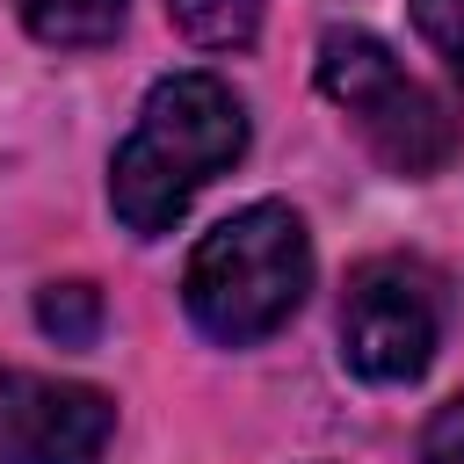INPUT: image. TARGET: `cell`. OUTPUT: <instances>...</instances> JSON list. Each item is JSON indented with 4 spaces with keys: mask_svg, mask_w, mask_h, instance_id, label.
Here are the masks:
<instances>
[{
    "mask_svg": "<svg viewBox=\"0 0 464 464\" xmlns=\"http://www.w3.org/2000/svg\"><path fill=\"white\" fill-rule=\"evenodd\" d=\"M246 152V109L218 72H167L130 138L109 160V210L123 232L160 239L174 232V218L196 203V188H210L218 174H232V160Z\"/></svg>",
    "mask_w": 464,
    "mask_h": 464,
    "instance_id": "1",
    "label": "cell"
},
{
    "mask_svg": "<svg viewBox=\"0 0 464 464\" xmlns=\"http://www.w3.org/2000/svg\"><path fill=\"white\" fill-rule=\"evenodd\" d=\"M304 290H312V239L290 203L232 210L225 225L203 232V246L188 254V276H181L188 319L225 348L268 341L304 304Z\"/></svg>",
    "mask_w": 464,
    "mask_h": 464,
    "instance_id": "2",
    "label": "cell"
},
{
    "mask_svg": "<svg viewBox=\"0 0 464 464\" xmlns=\"http://www.w3.org/2000/svg\"><path fill=\"white\" fill-rule=\"evenodd\" d=\"M319 94L362 130V145L392 174L420 181V174L450 167V152H457V116L370 29H326L319 36Z\"/></svg>",
    "mask_w": 464,
    "mask_h": 464,
    "instance_id": "3",
    "label": "cell"
},
{
    "mask_svg": "<svg viewBox=\"0 0 464 464\" xmlns=\"http://www.w3.org/2000/svg\"><path fill=\"white\" fill-rule=\"evenodd\" d=\"M442 348V276L413 254H377L341 297V362L370 384H413Z\"/></svg>",
    "mask_w": 464,
    "mask_h": 464,
    "instance_id": "4",
    "label": "cell"
},
{
    "mask_svg": "<svg viewBox=\"0 0 464 464\" xmlns=\"http://www.w3.org/2000/svg\"><path fill=\"white\" fill-rule=\"evenodd\" d=\"M109 435H116L109 392L0 370V464H94Z\"/></svg>",
    "mask_w": 464,
    "mask_h": 464,
    "instance_id": "5",
    "label": "cell"
},
{
    "mask_svg": "<svg viewBox=\"0 0 464 464\" xmlns=\"http://www.w3.org/2000/svg\"><path fill=\"white\" fill-rule=\"evenodd\" d=\"M123 7L130 0H14L22 29L51 51H94L123 29Z\"/></svg>",
    "mask_w": 464,
    "mask_h": 464,
    "instance_id": "6",
    "label": "cell"
},
{
    "mask_svg": "<svg viewBox=\"0 0 464 464\" xmlns=\"http://www.w3.org/2000/svg\"><path fill=\"white\" fill-rule=\"evenodd\" d=\"M268 0H167V22L196 44V51H246L261 29Z\"/></svg>",
    "mask_w": 464,
    "mask_h": 464,
    "instance_id": "7",
    "label": "cell"
},
{
    "mask_svg": "<svg viewBox=\"0 0 464 464\" xmlns=\"http://www.w3.org/2000/svg\"><path fill=\"white\" fill-rule=\"evenodd\" d=\"M36 326L58 348H87L102 334V290L94 283H44L36 290Z\"/></svg>",
    "mask_w": 464,
    "mask_h": 464,
    "instance_id": "8",
    "label": "cell"
},
{
    "mask_svg": "<svg viewBox=\"0 0 464 464\" xmlns=\"http://www.w3.org/2000/svg\"><path fill=\"white\" fill-rule=\"evenodd\" d=\"M413 29L450 65V80L464 87V0H413Z\"/></svg>",
    "mask_w": 464,
    "mask_h": 464,
    "instance_id": "9",
    "label": "cell"
},
{
    "mask_svg": "<svg viewBox=\"0 0 464 464\" xmlns=\"http://www.w3.org/2000/svg\"><path fill=\"white\" fill-rule=\"evenodd\" d=\"M420 464H464V399L435 406V420L420 428Z\"/></svg>",
    "mask_w": 464,
    "mask_h": 464,
    "instance_id": "10",
    "label": "cell"
}]
</instances>
